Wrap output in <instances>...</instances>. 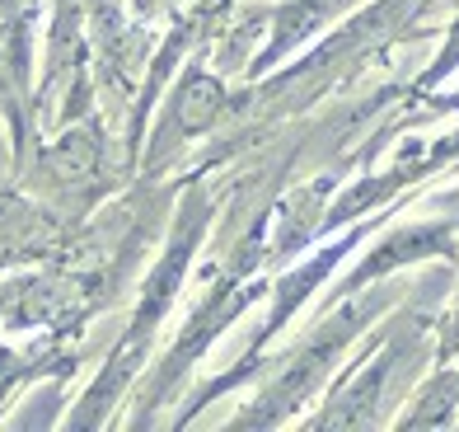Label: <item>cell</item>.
Returning <instances> with one entry per match:
<instances>
[{
	"instance_id": "6da1fadb",
	"label": "cell",
	"mask_w": 459,
	"mask_h": 432,
	"mask_svg": "<svg viewBox=\"0 0 459 432\" xmlns=\"http://www.w3.org/2000/svg\"><path fill=\"white\" fill-rule=\"evenodd\" d=\"M221 113V85L206 75H187L183 90L174 94V128L178 132H202Z\"/></svg>"
},
{
	"instance_id": "7a4b0ae2",
	"label": "cell",
	"mask_w": 459,
	"mask_h": 432,
	"mask_svg": "<svg viewBox=\"0 0 459 432\" xmlns=\"http://www.w3.org/2000/svg\"><path fill=\"white\" fill-rule=\"evenodd\" d=\"M94 164H99V132H71L56 141L48 170L56 174V183H80L94 174Z\"/></svg>"
}]
</instances>
